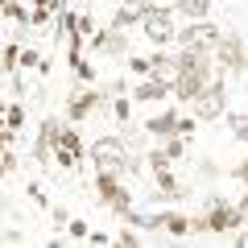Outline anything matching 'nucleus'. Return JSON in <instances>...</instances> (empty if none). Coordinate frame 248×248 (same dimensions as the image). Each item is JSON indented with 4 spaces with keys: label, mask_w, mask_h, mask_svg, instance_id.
Wrapping results in <instances>:
<instances>
[{
    "label": "nucleus",
    "mask_w": 248,
    "mask_h": 248,
    "mask_svg": "<svg viewBox=\"0 0 248 248\" xmlns=\"http://www.w3.org/2000/svg\"><path fill=\"white\" fill-rule=\"evenodd\" d=\"M128 161H133V153H128V145H124L120 137H95V141H91V170H95V174L124 178L128 174Z\"/></svg>",
    "instance_id": "f257e3e1"
},
{
    "label": "nucleus",
    "mask_w": 248,
    "mask_h": 248,
    "mask_svg": "<svg viewBox=\"0 0 248 248\" xmlns=\"http://www.w3.org/2000/svg\"><path fill=\"white\" fill-rule=\"evenodd\" d=\"M137 9H141V29H145V37H149L153 46H170L174 42V4H153V0H145V4H137Z\"/></svg>",
    "instance_id": "f03ea898"
},
{
    "label": "nucleus",
    "mask_w": 248,
    "mask_h": 248,
    "mask_svg": "<svg viewBox=\"0 0 248 248\" xmlns=\"http://www.w3.org/2000/svg\"><path fill=\"white\" fill-rule=\"evenodd\" d=\"M219 37H223V29L211 25L207 17H199V21H190V25H178V29H174L178 50H207V54H215Z\"/></svg>",
    "instance_id": "7ed1b4c3"
},
{
    "label": "nucleus",
    "mask_w": 248,
    "mask_h": 248,
    "mask_svg": "<svg viewBox=\"0 0 248 248\" xmlns=\"http://www.w3.org/2000/svg\"><path fill=\"white\" fill-rule=\"evenodd\" d=\"M186 108H190L195 120H219V116L228 112V87H223V75H215V79L207 83V87L199 91Z\"/></svg>",
    "instance_id": "20e7f679"
},
{
    "label": "nucleus",
    "mask_w": 248,
    "mask_h": 248,
    "mask_svg": "<svg viewBox=\"0 0 248 248\" xmlns=\"http://www.w3.org/2000/svg\"><path fill=\"white\" fill-rule=\"evenodd\" d=\"M244 219H248V211L240 203L232 207V203H223L219 195L207 199V232H215V236H232L236 228H244Z\"/></svg>",
    "instance_id": "39448f33"
},
{
    "label": "nucleus",
    "mask_w": 248,
    "mask_h": 248,
    "mask_svg": "<svg viewBox=\"0 0 248 248\" xmlns=\"http://www.w3.org/2000/svg\"><path fill=\"white\" fill-rule=\"evenodd\" d=\"M215 66H219L223 75L248 71V42H244L240 33H223L219 46H215Z\"/></svg>",
    "instance_id": "423d86ee"
},
{
    "label": "nucleus",
    "mask_w": 248,
    "mask_h": 248,
    "mask_svg": "<svg viewBox=\"0 0 248 248\" xmlns=\"http://www.w3.org/2000/svg\"><path fill=\"white\" fill-rule=\"evenodd\" d=\"M95 199L104 207H112L116 215H124L133 207V195L124 190V178H116V174H95Z\"/></svg>",
    "instance_id": "0eeeda50"
},
{
    "label": "nucleus",
    "mask_w": 248,
    "mask_h": 248,
    "mask_svg": "<svg viewBox=\"0 0 248 248\" xmlns=\"http://www.w3.org/2000/svg\"><path fill=\"white\" fill-rule=\"evenodd\" d=\"M91 50L104 54V58H124V54H128V37H124V29L104 25V29L91 33Z\"/></svg>",
    "instance_id": "6e6552de"
},
{
    "label": "nucleus",
    "mask_w": 248,
    "mask_h": 248,
    "mask_svg": "<svg viewBox=\"0 0 248 248\" xmlns=\"http://www.w3.org/2000/svg\"><path fill=\"white\" fill-rule=\"evenodd\" d=\"M54 157H58L62 170H75V166H79V157H83V141H79V133H75V128H58Z\"/></svg>",
    "instance_id": "1a4fd4ad"
},
{
    "label": "nucleus",
    "mask_w": 248,
    "mask_h": 248,
    "mask_svg": "<svg viewBox=\"0 0 248 248\" xmlns=\"http://www.w3.org/2000/svg\"><path fill=\"white\" fill-rule=\"evenodd\" d=\"M58 120H42V133H37V145H33V161L37 166H50L54 161V141H58Z\"/></svg>",
    "instance_id": "9d476101"
},
{
    "label": "nucleus",
    "mask_w": 248,
    "mask_h": 248,
    "mask_svg": "<svg viewBox=\"0 0 248 248\" xmlns=\"http://www.w3.org/2000/svg\"><path fill=\"white\" fill-rule=\"evenodd\" d=\"M104 104H108V91H95V87L79 91V95L71 99V120H87V116H91V112H99Z\"/></svg>",
    "instance_id": "9b49d317"
},
{
    "label": "nucleus",
    "mask_w": 248,
    "mask_h": 248,
    "mask_svg": "<svg viewBox=\"0 0 248 248\" xmlns=\"http://www.w3.org/2000/svg\"><path fill=\"white\" fill-rule=\"evenodd\" d=\"M170 91H174V83H166V79H157V75H149L141 87H133V99H137V104H161V99H170Z\"/></svg>",
    "instance_id": "f8f14e48"
},
{
    "label": "nucleus",
    "mask_w": 248,
    "mask_h": 248,
    "mask_svg": "<svg viewBox=\"0 0 248 248\" xmlns=\"http://www.w3.org/2000/svg\"><path fill=\"white\" fill-rule=\"evenodd\" d=\"M145 133L157 137V141L174 137V133H178V112H170V108H166V112H153L149 120H145Z\"/></svg>",
    "instance_id": "ddd939ff"
},
{
    "label": "nucleus",
    "mask_w": 248,
    "mask_h": 248,
    "mask_svg": "<svg viewBox=\"0 0 248 248\" xmlns=\"http://www.w3.org/2000/svg\"><path fill=\"white\" fill-rule=\"evenodd\" d=\"M153 199H161V203H178V199H186V186L178 182L170 170H157V190H153Z\"/></svg>",
    "instance_id": "4468645a"
},
{
    "label": "nucleus",
    "mask_w": 248,
    "mask_h": 248,
    "mask_svg": "<svg viewBox=\"0 0 248 248\" xmlns=\"http://www.w3.org/2000/svg\"><path fill=\"white\" fill-rule=\"evenodd\" d=\"M149 75H157V79L174 83V79H178V54H161V50H153V66H149Z\"/></svg>",
    "instance_id": "2eb2a0df"
},
{
    "label": "nucleus",
    "mask_w": 248,
    "mask_h": 248,
    "mask_svg": "<svg viewBox=\"0 0 248 248\" xmlns=\"http://www.w3.org/2000/svg\"><path fill=\"white\" fill-rule=\"evenodd\" d=\"M211 4L215 0H174V13L186 21H199V17H211Z\"/></svg>",
    "instance_id": "dca6fc26"
},
{
    "label": "nucleus",
    "mask_w": 248,
    "mask_h": 248,
    "mask_svg": "<svg viewBox=\"0 0 248 248\" xmlns=\"http://www.w3.org/2000/svg\"><path fill=\"white\" fill-rule=\"evenodd\" d=\"M108 25H116V29H128V25H141V9L137 4H120V9L112 13V21Z\"/></svg>",
    "instance_id": "f3484780"
},
{
    "label": "nucleus",
    "mask_w": 248,
    "mask_h": 248,
    "mask_svg": "<svg viewBox=\"0 0 248 248\" xmlns=\"http://www.w3.org/2000/svg\"><path fill=\"white\" fill-rule=\"evenodd\" d=\"M228 128H232V137H236V141L248 145V112H232V116H228Z\"/></svg>",
    "instance_id": "a211bd4d"
},
{
    "label": "nucleus",
    "mask_w": 248,
    "mask_h": 248,
    "mask_svg": "<svg viewBox=\"0 0 248 248\" xmlns=\"http://www.w3.org/2000/svg\"><path fill=\"white\" fill-rule=\"evenodd\" d=\"M116 244H120V248H133V244H141V228H128V223H124V228L116 232Z\"/></svg>",
    "instance_id": "6ab92c4d"
},
{
    "label": "nucleus",
    "mask_w": 248,
    "mask_h": 248,
    "mask_svg": "<svg viewBox=\"0 0 248 248\" xmlns=\"http://www.w3.org/2000/svg\"><path fill=\"white\" fill-rule=\"evenodd\" d=\"M71 66H75V75H79L83 83H95V71H91V62L83 58V54H75V58H71Z\"/></svg>",
    "instance_id": "aec40b11"
},
{
    "label": "nucleus",
    "mask_w": 248,
    "mask_h": 248,
    "mask_svg": "<svg viewBox=\"0 0 248 248\" xmlns=\"http://www.w3.org/2000/svg\"><path fill=\"white\" fill-rule=\"evenodd\" d=\"M4 124H9L13 133H21V128H25V112H21V104H9V112H4Z\"/></svg>",
    "instance_id": "412c9836"
},
{
    "label": "nucleus",
    "mask_w": 248,
    "mask_h": 248,
    "mask_svg": "<svg viewBox=\"0 0 248 248\" xmlns=\"http://www.w3.org/2000/svg\"><path fill=\"white\" fill-rule=\"evenodd\" d=\"M145 157H149V170H153V174H157V170H170V153H166V149H149Z\"/></svg>",
    "instance_id": "4be33fe9"
},
{
    "label": "nucleus",
    "mask_w": 248,
    "mask_h": 248,
    "mask_svg": "<svg viewBox=\"0 0 248 248\" xmlns=\"http://www.w3.org/2000/svg\"><path fill=\"white\" fill-rule=\"evenodd\" d=\"M66 228H71V236H75V240H87V236H91L87 219H71V223H66Z\"/></svg>",
    "instance_id": "5701e85b"
},
{
    "label": "nucleus",
    "mask_w": 248,
    "mask_h": 248,
    "mask_svg": "<svg viewBox=\"0 0 248 248\" xmlns=\"http://www.w3.org/2000/svg\"><path fill=\"white\" fill-rule=\"evenodd\" d=\"M232 178H236L240 186H248V157H240L236 166H232Z\"/></svg>",
    "instance_id": "b1692460"
},
{
    "label": "nucleus",
    "mask_w": 248,
    "mask_h": 248,
    "mask_svg": "<svg viewBox=\"0 0 248 248\" xmlns=\"http://www.w3.org/2000/svg\"><path fill=\"white\" fill-rule=\"evenodd\" d=\"M112 108H116V116H120V120L128 124V112H133V99H124V95H120V99H116Z\"/></svg>",
    "instance_id": "393cba45"
},
{
    "label": "nucleus",
    "mask_w": 248,
    "mask_h": 248,
    "mask_svg": "<svg viewBox=\"0 0 248 248\" xmlns=\"http://www.w3.org/2000/svg\"><path fill=\"white\" fill-rule=\"evenodd\" d=\"M149 66H153V54L149 58H133L128 62V71H137V75H149Z\"/></svg>",
    "instance_id": "a878e982"
},
{
    "label": "nucleus",
    "mask_w": 248,
    "mask_h": 248,
    "mask_svg": "<svg viewBox=\"0 0 248 248\" xmlns=\"http://www.w3.org/2000/svg\"><path fill=\"white\" fill-rule=\"evenodd\" d=\"M0 166H4V170L13 174V170H17V153H13V149H4V153H0Z\"/></svg>",
    "instance_id": "bb28decb"
},
{
    "label": "nucleus",
    "mask_w": 248,
    "mask_h": 248,
    "mask_svg": "<svg viewBox=\"0 0 248 248\" xmlns=\"http://www.w3.org/2000/svg\"><path fill=\"white\" fill-rule=\"evenodd\" d=\"M25 190H29V199H33V203H37V207H42V203H46V190H42V186H37V182H29V186H25Z\"/></svg>",
    "instance_id": "cd10ccee"
},
{
    "label": "nucleus",
    "mask_w": 248,
    "mask_h": 248,
    "mask_svg": "<svg viewBox=\"0 0 248 248\" xmlns=\"http://www.w3.org/2000/svg\"><path fill=\"white\" fill-rule=\"evenodd\" d=\"M37 62H42L37 50H21V66H37Z\"/></svg>",
    "instance_id": "c85d7f7f"
},
{
    "label": "nucleus",
    "mask_w": 248,
    "mask_h": 248,
    "mask_svg": "<svg viewBox=\"0 0 248 248\" xmlns=\"http://www.w3.org/2000/svg\"><path fill=\"white\" fill-rule=\"evenodd\" d=\"M54 223H58V228H66V223H71V211H66V207H54Z\"/></svg>",
    "instance_id": "c756f323"
},
{
    "label": "nucleus",
    "mask_w": 248,
    "mask_h": 248,
    "mask_svg": "<svg viewBox=\"0 0 248 248\" xmlns=\"http://www.w3.org/2000/svg\"><path fill=\"white\" fill-rule=\"evenodd\" d=\"M199 174H203V178H215V174H219V166H215V161H199Z\"/></svg>",
    "instance_id": "7c9ffc66"
},
{
    "label": "nucleus",
    "mask_w": 248,
    "mask_h": 248,
    "mask_svg": "<svg viewBox=\"0 0 248 248\" xmlns=\"http://www.w3.org/2000/svg\"><path fill=\"white\" fill-rule=\"evenodd\" d=\"M240 207H244V211H248V186H244V195H240Z\"/></svg>",
    "instance_id": "2f4dec72"
},
{
    "label": "nucleus",
    "mask_w": 248,
    "mask_h": 248,
    "mask_svg": "<svg viewBox=\"0 0 248 248\" xmlns=\"http://www.w3.org/2000/svg\"><path fill=\"white\" fill-rule=\"evenodd\" d=\"M124 4H145V0H124Z\"/></svg>",
    "instance_id": "473e14b6"
},
{
    "label": "nucleus",
    "mask_w": 248,
    "mask_h": 248,
    "mask_svg": "<svg viewBox=\"0 0 248 248\" xmlns=\"http://www.w3.org/2000/svg\"><path fill=\"white\" fill-rule=\"evenodd\" d=\"M4 174H9V170H4V166H0V178H4Z\"/></svg>",
    "instance_id": "72a5a7b5"
}]
</instances>
